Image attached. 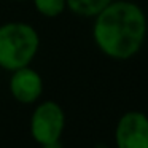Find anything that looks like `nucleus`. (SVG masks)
Wrapping results in <instances>:
<instances>
[{"label": "nucleus", "instance_id": "1", "mask_svg": "<svg viewBox=\"0 0 148 148\" xmlns=\"http://www.w3.org/2000/svg\"><path fill=\"white\" fill-rule=\"evenodd\" d=\"M145 37V13L131 0H113L94 19V43L110 59H131L140 51Z\"/></svg>", "mask_w": 148, "mask_h": 148}, {"label": "nucleus", "instance_id": "2", "mask_svg": "<svg viewBox=\"0 0 148 148\" xmlns=\"http://www.w3.org/2000/svg\"><path fill=\"white\" fill-rule=\"evenodd\" d=\"M40 48V35L35 27L23 21L0 26V69L18 70L32 64Z\"/></svg>", "mask_w": 148, "mask_h": 148}, {"label": "nucleus", "instance_id": "3", "mask_svg": "<svg viewBox=\"0 0 148 148\" xmlns=\"http://www.w3.org/2000/svg\"><path fill=\"white\" fill-rule=\"evenodd\" d=\"M65 127V113L54 100H43L30 116V135L42 147L61 140Z\"/></svg>", "mask_w": 148, "mask_h": 148}, {"label": "nucleus", "instance_id": "4", "mask_svg": "<svg viewBox=\"0 0 148 148\" xmlns=\"http://www.w3.org/2000/svg\"><path fill=\"white\" fill-rule=\"evenodd\" d=\"M116 148H148V116L127 112L118 119L115 129Z\"/></svg>", "mask_w": 148, "mask_h": 148}, {"label": "nucleus", "instance_id": "5", "mask_svg": "<svg viewBox=\"0 0 148 148\" xmlns=\"http://www.w3.org/2000/svg\"><path fill=\"white\" fill-rule=\"evenodd\" d=\"M10 73L11 77L8 88H10V94L13 96V99L24 105L38 102L43 94V88H45L42 75L30 65L21 67Z\"/></svg>", "mask_w": 148, "mask_h": 148}, {"label": "nucleus", "instance_id": "6", "mask_svg": "<svg viewBox=\"0 0 148 148\" xmlns=\"http://www.w3.org/2000/svg\"><path fill=\"white\" fill-rule=\"evenodd\" d=\"M67 8L81 18H96L113 0H65Z\"/></svg>", "mask_w": 148, "mask_h": 148}, {"label": "nucleus", "instance_id": "7", "mask_svg": "<svg viewBox=\"0 0 148 148\" xmlns=\"http://www.w3.org/2000/svg\"><path fill=\"white\" fill-rule=\"evenodd\" d=\"M35 10L45 18H58L67 10L65 0H32Z\"/></svg>", "mask_w": 148, "mask_h": 148}, {"label": "nucleus", "instance_id": "8", "mask_svg": "<svg viewBox=\"0 0 148 148\" xmlns=\"http://www.w3.org/2000/svg\"><path fill=\"white\" fill-rule=\"evenodd\" d=\"M42 148H62V145H61V140H58V142H53V143L42 145Z\"/></svg>", "mask_w": 148, "mask_h": 148}, {"label": "nucleus", "instance_id": "9", "mask_svg": "<svg viewBox=\"0 0 148 148\" xmlns=\"http://www.w3.org/2000/svg\"><path fill=\"white\" fill-rule=\"evenodd\" d=\"M13 2H24V0H13Z\"/></svg>", "mask_w": 148, "mask_h": 148}]
</instances>
